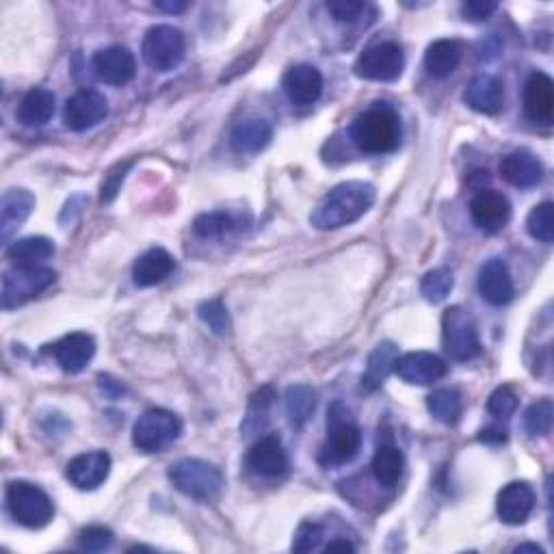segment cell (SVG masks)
<instances>
[{
    "mask_svg": "<svg viewBox=\"0 0 554 554\" xmlns=\"http://www.w3.org/2000/svg\"><path fill=\"white\" fill-rule=\"evenodd\" d=\"M375 200L377 191L371 182H342L316 204L310 215V223L321 232L347 228L362 219L373 208Z\"/></svg>",
    "mask_w": 554,
    "mask_h": 554,
    "instance_id": "obj_1",
    "label": "cell"
},
{
    "mask_svg": "<svg viewBox=\"0 0 554 554\" xmlns=\"http://www.w3.org/2000/svg\"><path fill=\"white\" fill-rule=\"evenodd\" d=\"M349 137L355 148L364 154H386L397 148L401 141V120L392 107L377 102L355 117L349 128Z\"/></svg>",
    "mask_w": 554,
    "mask_h": 554,
    "instance_id": "obj_2",
    "label": "cell"
},
{
    "mask_svg": "<svg viewBox=\"0 0 554 554\" xmlns=\"http://www.w3.org/2000/svg\"><path fill=\"white\" fill-rule=\"evenodd\" d=\"M362 431L353 412L342 401H334L327 410V440L321 448L323 466L349 464L360 453Z\"/></svg>",
    "mask_w": 554,
    "mask_h": 554,
    "instance_id": "obj_3",
    "label": "cell"
},
{
    "mask_svg": "<svg viewBox=\"0 0 554 554\" xmlns=\"http://www.w3.org/2000/svg\"><path fill=\"white\" fill-rule=\"evenodd\" d=\"M167 477L180 494L197 503H215L223 492V474L202 459H178L176 464L169 466Z\"/></svg>",
    "mask_w": 554,
    "mask_h": 554,
    "instance_id": "obj_4",
    "label": "cell"
},
{
    "mask_svg": "<svg viewBox=\"0 0 554 554\" xmlns=\"http://www.w3.org/2000/svg\"><path fill=\"white\" fill-rule=\"evenodd\" d=\"M7 507L13 520L26 529H44L55 518L50 496L29 481H11L7 485Z\"/></svg>",
    "mask_w": 554,
    "mask_h": 554,
    "instance_id": "obj_5",
    "label": "cell"
},
{
    "mask_svg": "<svg viewBox=\"0 0 554 554\" xmlns=\"http://www.w3.org/2000/svg\"><path fill=\"white\" fill-rule=\"evenodd\" d=\"M442 347L455 362H468L481 353L477 323L464 308L453 306L442 314Z\"/></svg>",
    "mask_w": 554,
    "mask_h": 554,
    "instance_id": "obj_6",
    "label": "cell"
},
{
    "mask_svg": "<svg viewBox=\"0 0 554 554\" xmlns=\"http://www.w3.org/2000/svg\"><path fill=\"white\" fill-rule=\"evenodd\" d=\"M143 61L156 72L176 70L187 52V42L180 29L171 24H158L143 37Z\"/></svg>",
    "mask_w": 554,
    "mask_h": 554,
    "instance_id": "obj_7",
    "label": "cell"
},
{
    "mask_svg": "<svg viewBox=\"0 0 554 554\" xmlns=\"http://www.w3.org/2000/svg\"><path fill=\"white\" fill-rule=\"evenodd\" d=\"M182 435V420L169 410L143 412L133 427V444L143 453H158Z\"/></svg>",
    "mask_w": 554,
    "mask_h": 554,
    "instance_id": "obj_8",
    "label": "cell"
},
{
    "mask_svg": "<svg viewBox=\"0 0 554 554\" xmlns=\"http://www.w3.org/2000/svg\"><path fill=\"white\" fill-rule=\"evenodd\" d=\"M405 55L399 44L379 42L368 46L355 61V74L364 81L375 83H392L403 74Z\"/></svg>",
    "mask_w": 554,
    "mask_h": 554,
    "instance_id": "obj_9",
    "label": "cell"
},
{
    "mask_svg": "<svg viewBox=\"0 0 554 554\" xmlns=\"http://www.w3.org/2000/svg\"><path fill=\"white\" fill-rule=\"evenodd\" d=\"M57 280V273L46 267L24 269L13 267L3 277V308L13 310L24 306L26 301L42 295Z\"/></svg>",
    "mask_w": 554,
    "mask_h": 554,
    "instance_id": "obj_10",
    "label": "cell"
},
{
    "mask_svg": "<svg viewBox=\"0 0 554 554\" xmlns=\"http://www.w3.org/2000/svg\"><path fill=\"white\" fill-rule=\"evenodd\" d=\"M109 115V102L96 89H81L65 102L63 122L74 133H85V130L98 126Z\"/></svg>",
    "mask_w": 554,
    "mask_h": 554,
    "instance_id": "obj_11",
    "label": "cell"
},
{
    "mask_svg": "<svg viewBox=\"0 0 554 554\" xmlns=\"http://www.w3.org/2000/svg\"><path fill=\"white\" fill-rule=\"evenodd\" d=\"M91 65H94V72L100 81L113 87L128 85L137 74V61L126 46H109L98 50Z\"/></svg>",
    "mask_w": 554,
    "mask_h": 554,
    "instance_id": "obj_12",
    "label": "cell"
},
{
    "mask_svg": "<svg viewBox=\"0 0 554 554\" xmlns=\"http://www.w3.org/2000/svg\"><path fill=\"white\" fill-rule=\"evenodd\" d=\"M111 472V455L104 451L83 453L74 457L68 468H65V477L81 492H91L100 487L109 479Z\"/></svg>",
    "mask_w": 554,
    "mask_h": 554,
    "instance_id": "obj_13",
    "label": "cell"
},
{
    "mask_svg": "<svg viewBox=\"0 0 554 554\" xmlns=\"http://www.w3.org/2000/svg\"><path fill=\"white\" fill-rule=\"evenodd\" d=\"M470 217L477 223V228L496 234L503 230L511 219V204L503 193L498 191H481L474 195L470 202Z\"/></svg>",
    "mask_w": 554,
    "mask_h": 554,
    "instance_id": "obj_14",
    "label": "cell"
},
{
    "mask_svg": "<svg viewBox=\"0 0 554 554\" xmlns=\"http://www.w3.org/2000/svg\"><path fill=\"white\" fill-rule=\"evenodd\" d=\"M394 371H397V375L405 384L431 386L446 375V364L438 355L427 351H414L399 358L397 364H394Z\"/></svg>",
    "mask_w": 554,
    "mask_h": 554,
    "instance_id": "obj_15",
    "label": "cell"
},
{
    "mask_svg": "<svg viewBox=\"0 0 554 554\" xmlns=\"http://www.w3.org/2000/svg\"><path fill=\"white\" fill-rule=\"evenodd\" d=\"M50 353L55 355L57 364L63 368L65 373L76 375L87 368V364L94 360L96 355V340L94 336L74 332L57 340L55 345H50Z\"/></svg>",
    "mask_w": 554,
    "mask_h": 554,
    "instance_id": "obj_16",
    "label": "cell"
},
{
    "mask_svg": "<svg viewBox=\"0 0 554 554\" xmlns=\"http://www.w3.org/2000/svg\"><path fill=\"white\" fill-rule=\"evenodd\" d=\"M282 87L290 102L297 107H310L323 94V74L314 65L299 63L284 74Z\"/></svg>",
    "mask_w": 554,
    "mask_h": 554,
    "instance_id": "obj_17",
    "label": "cell"
},
{
    "mask_svg": "<svg viewBox=\"0 0 554 554\" xmlns=\"http://www.w3.org/2000/svg\"><path fill=\"white\" fill-rule=\"evenodd\" d=\"M524 111L529 120L550 126L554 120V83L544 72H535L524 85Z\"/></svg>",
    "mask_w": 554,
    "mask_h": 554,
    "instance_id": "obj_18",
    "label": "cell"
},
{
    "mask_svg": "<svg viewBox=\"0 0 554 554\" xmlns=\"http://www.w3.org/2000/svg\"><path fill=\"white\" fill-rule=\"evenodd\" d=\"M533 509H535V492L531 490V485L513 481L500 490L496 511H498V518L505 524L509 526L524 524L531 518Z\"/></svg>",
    "mask_w": 554,
    "mask_h": 554,
    "instance_id": "obj_19",
    "label": "cell"
},
{
    "mask_svg": "<svg viewBox=\"0 0 554 554\" xmlns=\"http://www.w3.org/2000/svg\"><path fill=\"white\" fill-rule=\"evenodd\" d=\"M500 176H503V180L509 182L511 187L531 189L542 182L544 165L533 152L516 150L500 161Z\"/></svg>",
    "mask_w": 554,
    "mask_h": 554,
    "instance_id": "obj_20",
    "label": "cell"
},
{
    "mask_svg": "<svg viewBox=\"0 0 554 554\" xmlns=\"http://www.w3.org/2000/svg\"><path fill=\"white\" fill-rule=\"evenodd\" d=\"M464 102L481 115H498L505 107V89L496 76L481 74L472 78L464 91Z\"/></svg>",
    "mask_w": 554,
    "mask_h": 554,
    "instance_id": "obj_21",
    "label": "cell"
},
{
    "mask_svg": "<svg viewBox=\"0 0 554 554\" xmlns=\"http://www.w3.org/2000/svg\"><path fill=\"white\" fill-rule=\"evenodd\" d=\"M247 466L254 472L262 474V477H282V474L288 470V457L280 438L275 435H265L260 438L247 453Z\"/></svg>",
    "mask_w": 554,
    "mask_h": 554,
    "instance_id": "obj_22",
    "label": "cell"
},
{
    "mask_svg": "<svg viewBox=\"0 0 554 554\" xmlns=\"http://www.w3.org/2000/svg\"><path fill=\"white\" fill-rule=\"evenodd\" d=\"M479 293L485 301H490L492 306H507L513 299V280L507 265L500 258L487 260L479 273Z\"/></svg>",
    "mask_w": 554,
    "mask_h": 554,
    "instance_id": "obj_23",
    "label": "cell"
},
{
    "mask_svg": "<svg viewBox=\"0 0 554 554\" xmlns=\"http://www.w3.org/2000/svg\"><path fill=\"white\" fill-rule=\"evenodd\" d=\"M35 197L26 189H9L0 202V236L7 241L13 232L22 228V223L31 217Z\"/></svg>",
    "mask_w": 554,
    "mask_h": 554,
    "instance_id": "obj_24",
    "label": "cell"
},
{
    "mask_svg": "<svg viewBox=\"0 0 554 554\" xmlns=\"http://www.w3.org/2000/svg\"><path fill=\"white\" fill-rule=\"evenodd\" d=\"M174 269H176L174 256H171L163 247H154L137 258L133 267V280L139 288L156 286L161 284L165 277H169V273Z\"/></svg>",
    "mask_w": 554,
    "mask_h": 554,
    "instance_id": "obj_25",
    "label": "cell"
},
{
    "mask_svg": "<svg viewBox=\"0 0 554 554\" xmlns=\"http://www.w3.org/2000/svg\"><path fill=\"white\" fill-rule=\"evenodd\" d=\"M273 139V128L265 120L239 122L230 133V148L236 154H258L267 148Z\"/></svg>",
    "mask_w": 554,
    "mask_h": 554,
    "instance_id": "obj_26",
    "label": "cell"
},
{
    "mask_svg": "<svg viewBox=\"0 0 554 554\" xmlns=\"http://www.w3.org/2000/svg\"><path fill=\"white\" fill-rule=\"evenodd\" d=\"M55 109H57L55 94L44 87H35L20 102L18 122L26 128H39L52 120Z\"/></svg>",
    "mask_w": 554,
    "mask_h": 554,
    "instance_id": "obj_27",
    "label": "cell"
},
{
    "mask_svg": "<svg viewBox=\"0 0 554 554\" xmlns=\"http://www.w3.org/2000/svg\"><path fill=\"white\" fill-rule=\"evenodd\" d=\"M52 256H55V243L46 236H29V239H20L7 249V258L13 262V267L24 269L44 267Z\"/></svg>",
    "mask_w": 554,
    "mask_h": 554,
    "instance_id": "obj_28",
    "label": "cell"
},
{
    "mask_svg": "<svg viewBox=\"0 0 554 554\" xmlns=\"http://www.w3.org/2000/svg\"><path fill=\"white\" fill-rule=\"evenodd\" d=\"M464 57V44L457 39H438L425 52V68L433 78L451 76Z\"/></svg>",
    "mask_w": 554,
    "mask_h": 554,
    "instance_id": "obj_29",
    "label": "cell"
},
{
    "mask_svg": "<svg viewBox=\"0 0 554 554\" xmlns=\"http://www.w3.org/2000/svg\"><path fill=\"white\" fill-rule=\"evenodd\" d=\"M397 360H399V349L394 342H381V345H377L375 351L368 355L366 373L362 375V390L375 392L394 371Z\"/></svg>",
    "mask_w": 554,
    "mask_h": 554,
    "instance_id": "obj_30",
    "label": "cell"
},
{
    "mask_svg": "<svg viewBox=\"0 0 554 554\" xmlns=\"http://www.w3.org/2000/svg\"><path fill=\"white\" fill-rule=\"evenodd\" d=\"M273 399H275V392L271 386H262L252 394V399L247 403V412L241 422V433L245 438H252V435H258L267 429Z\"/></svg>",
    "mask_w": 554,
    "mask_h": 554,
    "instance_id": "obj_31",
    "label": "cell"
},
{
    "mask_svg": "<svg viewBox=\"0 0 554 554\" xmlns=\"http://www.w3.org/2000/svg\"><path fill=\"white\" fill-rule=\"evenodd\" d=\"M371 468H373L375 479L381 485L392 487V485H397L403 477L405 457L394 444H381L375 451Z\"/></svg>",
    "mask_w": 554,
    "mask_h": 554,
    "instance_id": "obj_32",
    "label": "cell"
},
{
    "mask_svg": "<svg viewBox=\"0 0 554 554\" xmlns=\"http://www.w3.org/2000/svg\"><path fill=\"white\" fill-rule=\"evenodd\" d=\"M427 407L435 420H440L442 425H455L461 412H464V401L461 394L451 388H440L433 394H429Z\"/></svg>",
    "mask_w": 554,
    "mask_h": 554,
    "instance_id": "obj_33",
    "label": "cell"
},
{
    "mask_svg": "<svg viewBox=\"0 0 554 554\" xmlns=\"http://www.w3.org/2000/svg\"><path fill=\"white\" fill-rule=\"evenodd\" d=\"M316 410V392L310 386H290L286 390V414L295 427H301Z\"/></svg>",
    "mask_w": 554,
    "mask_h": 554,
    "instance_id": "obj_34",
    "label": "cell"
},
{
    "mask_svg": "<svg viewBox=\"0 0 554 554\" xmlns=\"http://www.w3.org/2000/svg\"><path fill=\"white\" fill-rule=\"evenodd\" d=\"M234 230L236 221L228 213H204L193 221V232L200 239H223V236H228Z\"/></svg>",
    "mask_w": 554,
    "mask_h": 554,
    "instance_id": "obj_35",
    "label": "cell"
},
{
    "mask_svg": "<svg viewBox=\"0 0 554 554\" xmlns=\"http://www.w3.org/2000/svg\"><path fill=\"white\" fill-rule=\"evenodd\" d=\"M453 273L446 269L429 271L420 282V293L429 303H442L453 290Z\"/></svg>",
    "mask_w": 554,
    "mask_h": 554,
    "instance_id": "obj_36",
    "label": "cell"
},
{
    "mask_svg": "<svg viewBox=\"0 0 554 554\" xmlns=\"http://www.w3.org/2000/svg\"><path fill=\"white\" fill-rule=\"evenodd\" d=\"M552 204L550 202H544L535 206L531 213H529V219H526V230H529V234L533 236L535 241H542V243H552L554 239V219H552Z\"/></svg>",
    "mask_w": 554,
    "mask_h": 554,
    "instance_id": "obj_37",
    "label": "cell"
},
{
    "mask_svg": "<svg viewBox=\"0 0 554 554\" xmlns=\"http://www.w3.org/2000/svg\"><path fill=\"white\" fill-rule=\"evenodd\" d=\"M200 319L210 327V332L217 336H226L230 332V314L228 308L223 306L221 299H208L200 308H197Z\"/></svg>",
    "mask_w": 554,
    "mask_h": 554,
    "instance_id": "obj_38",
    "label": "cell"
},
{
    "mask_svg": "<svg viewBox=\"0 0 554 554\" xmlns=\"http://www.w3.org/2000/svg\"><path fill=\"white\" fill-rule=\"evenodd\" d=\"M552 401L550 399H542L533 403L529 410H526V416H524V427H526V433L533 435V438H537V435H546L552 427Z\"/></svg>",
    "mask_w": 554,
    "mask_h": 554,
    "instance_id": "obj_39",
    "label": "cell"
},
{
    "mask_svg": "<svg viewBox=\"0 0 554 554\" xmlns=\"http://www.w3.org/2000/svg\"><path fill=\"white\" fill-rule=\"evenodd\" d=\"M518 410V394L507 386L496 388L490 399H487V412L494 418H509L513 412Z\"/></svg>",
    "mask_w": 554,
    "mask_h": 554,
    "instance_id": "obj_40",
    "label": "cell"
},
{
    "mask_svg": "<svg viewBox=\"0 0 554 554\" xmlns=\"http://www.w3.org/2000/svg\"><path fill=\"white\" fill-rule=\"evenodd\" d=\"M323 537H325V531L321 524L316 522H303L297 533H295V539H293V550L295 552H312L316 548H321L323 544Z\"/></svg>",
    "mask_w": 554,
    "mask_h": 554,
    "instance_id": "obj_41",
    "label": "cell"
},
{
    "mask_svg": "<svg viewBox=\"0 0 554 554\" xmlns=\"http://www.w3.org/2000/svg\"><path fill=\"white\" fill-rule=\"evenodd\" d=\"M113 544V533L107 526H87L78 533V546L87 552H102Z\"/></svg>",
    "mask_w": 554,
    "mask_h": 554,
    "instance_id": "obj_42",
    "label": "cell"
},
{
    "mask_svg": "<svg viewBox=\"0 0 554 554\" xmlns=\"http://www.w3.org/2000/svg\"><path fill=\"white\" fill-rule=\"evenodd\" d=\"M130 167H133V161L117 163V165L109 171L107 178H104V182H102V193H100V202H102V204L113 202L115 197H117V193L122 191V184H124V180H126V174H128V169H130Z\"/></svg>",
    "mask_w": 554,
    "mask_h": 554,
    "instance_id": "obj_43",
    "label": "cell"
},
{
    "mask_svg": "<svg viewBox=\"0 0 554 554\" xmlns=\"http://www.w3.org/2000/svg\"><path fill=\"white\" fill-rule=\"evenodd\" d=\"M325 7L332 13L336 22H355L362 18V13L366 11V5L358 3V0H332V3H327Z\"/></svg>",
    "mask_w": 554,
    "mask_h": 554,
    "instance_id": "obj_44",
    "label": "cell"
},
{
    "mask_svg": "<svg viewBox=\"0 0 554 554\" xmlns=\"http://www.w3.org/2000/svg\"><path fill=\"white\" fill-rule=\"evenodd\" d=\"M498 9V3H490V0H470V3L461 5V16L470 22H483L492 16Z\"/></svg>",
    "mask_w": 554,
    "mask_h": 554,
    "instance_id": "obj_45",
    "label": "cell"
},
{
    "mask_svg": "<svg viewBox=\"0 0 554 554\" xmlns=\"http://www.w3.org/2000/svg\"><path fill=\"white\" fill-rule=\"evenodd\" d=\"M481 440L483 442H505L507 440V431L500 429V427H492V429H485L481 433Z\"/></svg>",
    "mask_w": 554,
    "mask_h": 554,
    "instance_id": "obj_46",
    "label": "cell"
},
{
    "mask_svg": "<svg viewBox=\"0 0 554 554\" xmlns=\"http://www.w3.org/2000/svg\"><path fill=\"white\" fill-rule=\"evenodd\" d=\"M154 7L158 11H167V13H182L189 7V3H171V0L167 3V0H158V3H154Z\"/></svg>",
    "mask_w": 554,
    "mask_h": 554,
    "instance_id": "obj_47",
    "label": "cell"
},
{
    "mask_svg": "<svg viewBox=\"0 0 554 554\" xmlns=\"http://www.w3.org/2000/svg\"><path fill=\"white\" fill-rule=\"evenodd\" d=\"M100 386H102V390L107 388V392L111 394V397H120V394L124 392V386L117 384V381H113L109 377H100Z\"/></svg>",
    "mask_w": 554,
    "mask_h": 554,
    "instance_id": "obj_48",
    "label": "cell"
},
{
    "mask_svg": "<svg viewBox=\"0 0 554 554\" xmlns=\"http://www.w3.org/2000/svg\"><path fill=\"white\" fill-rule=\"evenodd\" d=\"M336 550H342V552H353L355 546L351 542H347V539H334V542L327 544V552H336Z\"/></svg>",
    "mask_w": 554,
    "mask_h": 554,
    "instance_id": "obj_49",
    "label": "cell"
},
{
    "mask_svg": "<svg viewBox=\"0 0 554 554\" xmlns=\"http://www.w3.org/2000/svg\"><path fill=\"white\" fill-rule=\"evenodd\" d=\"M516 552H518V554H522V552H535V554H544V550H542V548H539V546H535V544H524V546H518V548H516Z\"/></svg>",
    "mask_w": 554,
    "mask_h": 554,
    "instance_id": "obj_50",
    "label": "cell"
}]
</instances>
